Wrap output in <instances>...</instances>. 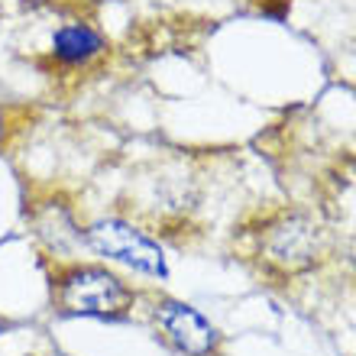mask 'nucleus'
Returning <instances> with one entry per match:
<instances>
[{"mask_svg":"<svg viewBox=\"0 0 356 356\" xmlns=\"http://www.w3.org/2000/svg\"><path fill=\"white\" fill-rule=\"evenodd\" d=\"M56 305L72 318H120L133 308V291L104 266H72L58 272Z\"/></svg>","mask_w":356,"mask_h":356,"instance_id":"obj_1","label":"nucleus"},{"mask_svg":"<svg viewBox=\"0 0 356 356\" xmlns=\"http://www.w3.org/2000/svg\"><path fill=\"white\" fill-rule=\"evenodd\" d=\"M85 240L97 256H107L113 263L130 266V269L143 272V275H152V279H165L169 275L162 246L152 243L143 230H136L127 220H117V217L97 220V224H91L85 230Z\"/></svg>","mask_w":356,"mask_h":356,"instance_id":"obj_2","label":"nucleus"},{"mask_svg":"<svg viewBox=\"0 0 356 356\" xmlns=\"http://www.w3.org/2000/svg\"><path fill=\"white\" fill-rule=\"evenodd\" d=\"M156 324L169 337L172 347L188 356H207L217 343V330L191 305H181V301H159L156 305Z\"/></svg>","mask_w":356,"mask_h":356,"instance_id":"obj_3","label":"nucleus"},{"mask_svg":"<svg viewBox=\"0 0 356 356\" xmlns=\"http://www.w3.org/2000/svg\"><path fill=\"white\" fill-rule=\"evenodd\" d=\"M52 52L62 65H85L97 52H104V36L88 23H68V26L56 29Z\"/></svg>","mask_w":356,"mask_h":356,"instance_id":"obj_4","label":"nucleus"},{"mask_svg":"<svg viewBox=\"0 0 356 356\" xmlns=\"http://www.w3.org/2000/svg\"><path fill=\"white\" fill-rule=\"evenodd\" d=\"M272 256L282 259L285 266L298 269V266H308L311 256H314V246H311V230L305 224H291L282 227L275 240H272Z\"/></svg>","mask_w":356,"mask_h":356,"instance_id":"obj_5","label":"nucleus"},{"mask_svg":"<svg viewBox=\"0 0 356 356\" xmlns=\"http://www.w3.org/2000/svg\"><path fill=\"white\" fill-rule=\"evenodd\" d=\"M3 143H7V117L0 113V146H3Z\"/></svg>","mask_w":356,"mask_h":356,"instance_id":"obj_6","label":"nucleus"},{"mask_svg":"<svg viewBox=\"0 0 356 356\" xmlns=\"http://www.w3.org/2000/svg\"><path fill=\"white\" fill-rule=\"evenodd\" d=\"M26 3H42V0H26Z\"/></svg>","mask_w":356,"mask_h":356,"instance_id":"obj_7","label":"nucleus"},{"mask_svg":"<svg viewBox=\"0 0 356 356\" xmlns=\"http://www.w3.org/2000/svg\"><path fill=\"white\" fill-rule=\"evenodd\" d=\"M0 334H3V324H0Z\"/></svg>","mask_w":356,"mask_h":356,"instance_id":"obj_8","label":"nucleus"}]
</instances>
